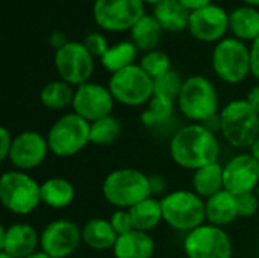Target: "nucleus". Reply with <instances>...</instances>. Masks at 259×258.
I'll use <instances>...</instances> for the list:
<instances>
[{
    "label": "nucleus",
    "instance_id": "f257e3e1",
    "mask_svg": "<svg viewBox=\"0 0 259 258\" xmlns=\"http://www.w3.org/2000/svg\"><path fill=\"white\" fill-rule=\"evenodd\" d=\"M170 157L182 169L197 170L219 163L220 143L217 135L202 123H190L178 129L170 140Z\"/></svg>",
    "mask_w": 259,
    "mask_h": 258
},
{
    "label": "nucleus",
    "instance_id": "f03ea898",
    "mask_svg": "<svg viewBox=\"0 0 259 258\" xmlns=\"http://www.w3.org/2000/svg\"><path fill=\"white\" fill-rule=\"evenodd\" d=\"M102 195L117 210H131L141 201L152 198L150 176L134 167L115 169L105 176Z\"/></svg>",
    "mask_w": 259,
    "mask_h": 258
},
{
    "label": "nucleus",
    "instance_id": "7ed1b4c3",
    "mask_svg": "<svg viewBox=\"0 0 259 258\" xmlns=\"http://www.w3.org/2000/svg\"><path fill=\"white\" fill-rule=\"evenodd\" d=\"M176 103L179 111L193 123H205L220 113L219 91L212 81L203 75H193L184 81Z\"/></svg>",
    "mask_w": 259,
    "mask_h": 258
},
{
    "label": "nucleus",
    "instance_id": "20e7f679",
    "mask_svg": "<svg viewBox=\"0 0 259 258\" xmlns=\"http://www.w3.org/2000/svg\"><path fill=\"white\" fill-rule=\"evenodd\" d=\"M220 134L234 148H250L259 137V114L246 99H234L220 109Z\"/></svg>",
    "mask_w": 259,
    "mask_h": 258
},
{
    "label": "nucleus",
    "instance_id": "39448f33",
    "mask_svg": "<svg viewBox=\"0 0 259 258\" xmlns=\"http://www.w3.org/2000/svg\"><path fill=\"white\" fill-rule=\"evenodd\" d=\"M164 222L181 233H191L206 224L205 199L193 190H175L161 198Z\"/></svg>",
    "mask_w": 259,
    "mask_h": 258
},
{
    "label": "nucleus",
    "instance_id": "423d86ee",
    "mask_svg": "<svg viewBox=\"0 0 259 258\" xmlns=\"http://www.w3.org/2000/svg\"><path fill=\"white\" fill-rule=\"evenodd\" d=\"M91 123L76 113L62 114L56 119L47 132L49 149L55 157L70 158L82 152L90 143Z\"/></svg>",
    "mask_w": 259,
    "mask_h": 258
},
{
    "label": "nucleus",
    "instance_id": "0eeeda50",
    "mask_svg": "<svg viewBox=\"0 0 259 258\" xmlns=\"http://www.w3.org/2000/svg\"><path fill=\"white\" fill-rule=\"evenodd\" d=\"M0 201L12 214L27 216L42 204L41 184L27 172L8 170L0 178Z\"/></svg>",
    "mask_w": 259,
    "mask_h": 258
},
{
    "label": "nucleus",
    "instance_id": "6e6552de",
    "mask_svg": "<svg viewBox=\"0 0 259 258\" xmlns=\"http://www.w3.org/2000/svg\"><path fill=\"white\" fill-rule=\"evenodd\" d=\"M211 65L214 73L226 84H241L249 75L250 67V47L237 38H223L219 41L211 55Z\"/></svg>",
    "mask_w": 259,
    "mask_h": 258
},
{
    "label": "nucleus",
    "instance_id": "1a4fd4ad",
    "mask_svg": "<svg viewBox=\"0 0 259 258\" xmlns=\"http://www.w3.org/2000/svg\"><path fill=\"white\" fill-rule=\"evenodd\" d=\"M108 88L114 100L126 106L147 105L155 94L153 79L140 67V64L112 73L108 81Z\"/></svg>",
    "mask_w": 259,
    "mask_h": 258
},
{
    "label": "nucleus",
    "instance_id": "9d476101",
    "mask_svg": "<svg viewBox=\"0 0 259 258\" xmlns=\"http://www.w3.org/2000/svg\"><path fill=\"white\" fill-rule=\"evenodd\" d=\"M144 15L143 0H96L93 5L96 24L108 32L131 30Z\"/></svg>",
    "mask_w": 259,
    "mask_h": 258
},
{
    "label": "nucleus",
    "instance_id": "9b49d317",
    "mask_svg": "<svg viewBox=\"0 0 259 258\" xmlns=\"http://www.w3.org/2000/svg\"><path fill=\"white\" fill-rule=\"evenodd\" d=\"M184 252L187 258H232L234 246L223 228L206 222L185 236Z\"/></svg>",
    "mask_w": 259,
    "mask_h": 258
},
{
    "label": "nucleus",
    "instance_id": "f8f14e48",
    "mask_svg": "<svg viewBox=\"0 0 259 258\" xmlns=\"http://www.w3.org/2000/svg\"><path fill=\"white\" fill-rule=\"evenodd\" d=\"M53 64L59 78L74 88L90 82L94 71V56L82 41H70L56 50Z\"/></svg>",
    "mask_w": 259,
    "mask_h": 258
},
{
    "label": "nucleus",
    "instance_id": "ddd939ff",
    "mask_svg": "<svg viewBox=\"0 0 259 258\" xmlns=\"http://www.w3.org/2000/svg\"><path fill=\"white\" fill-rule=\"evenodd\" d=\"M82 243V228L70 219H55L39 233V249L52 258L71 257Z\"/></svg>",
    "mask_w": 259,
    "mask_h": 258
},
{
    "label": "nucleus",
    "instance_id": "4468645a",
    "mask_svg": "<svg viewBox=\"0 0 259 258\" xmlns=\"http://www.w3.org/2000/svg\"><path fill=\"white\" fill-rule=\"evenodd\" d=\"M114 97L108 88V85H102L97 82H87L74 90V99L71 103L73 113L93 123L103 117L112 116L114 109Z\"/></svg>",
    "mask_w": 259,
    "mask_h": 258
},
{
    "label": "nucleus",
    "instance_id": "2eb2a0df",
    "mask_svg": "<svg viewBox=\"0 0 259 258\" xmlns=\"http://www.w3.org/2000/svg\"><path fill=\"white\" fill-rule=\"evenodd\" d=\"M47 137L38 131H23L14 135L8 161L15 170L29 172L39 167L49 155Z\"/></svg>",
    "mask_w": 259,
    "mask_h": 258
},
{
    "label": "nucleus",
    "instance_id": "dca6fc26",
    "mask_svg": "<svg viewBox=\"0 0 259 258\" xmlns=\"http://www.w3.org/2000/svg\"><path fill=\"white\" fill-rule=\"evenodd\" d=\"M188 30L199 41L219 43L229 30V12L214 3L193 11L190 15Z\"/></svg>",
    "mask_w": 259,
    "mask_h": 258
},
{
    "label": "nucleus",
    "instance_id": "f3484780",
    "mask_svg": "<svg viewBox=\"0 0 259 258\" xmlns=\"http://www.w3.org/2000/svg\"><path fill=\"white\" fill-rule=\"evenodd\" d=\"M225 190L235 196L253 193L259 187V161L249 152L231 158L223 166Z\"/></svg>",
    "mask_w": 259,
    "mask_h": 258
},
{
    "label": "nucleus",
    "instance_id": "a211bd4d",
    "mask_svg": "<svg viewBox=\"0 0 259 258\" xmlns=\"http://www.w3.org/2000/svg\"><path fill=\"white\" fill-rule=\"evenodd\" d=\"M39 246V233L24 222L0 228V252L14 258H26Z\"/></svg>",
    "mask_w": 259,
    "mask_h": 258
},
{
    "label": "nucleus",
    "instance_id": "6ab92c4d",
    "mask_svg": "<svg viewBox=\"0 0 259 258\" xmlns=\"http://www.w3.org/2000/svg\"><path fill=\"white\" fill-rule=\"evenodd\" d=\"M206 222L215 227H226L234 224L240 217L237 196L228 190H222L205 201Z\"/></svg>",
    "mask_w": 259,
    "mask_h": 258
},
{
    "label": "nucleus",
    "instance_id": "aec40b11",
    "mask_svg": "<svg viewBox=\"0 0 259 258\" xmlns=\"http://www.w3.org/2000/svg\"><path fill=\"white\" fill-rule=\"evenodd\" d=\"M156 251V243L149 233L131 231L118 236L112 254L115 258H152Z\"/></svg>",
    "mask_w": 259,
    "mask_h": 258
},
{
    "label": "nucleus",
    "instance_id": "412c9836",
    "mask_svg": "<svg viewBox=\"0 0 259 258\" xmlns=\"http://www.w3.org/2000/svg\"><path fill=\"white\" fill-rule=\"evenodd\" d=\"M118 234L112 228L109 219L91 217L82 227V242L94 251H108L112 249Z\"/></svg>",
    "mask_w": 259,
    "mask_h": 258
},
{
    "label": "nucleus",
    "instance_id": "4be33fe9",
    "mask_svg": "<svg viewBox=\"0 0 259 258\" xmlns=\"http://www.w3.org/2000/svg\"><path fill=\"white\" fill-rule=\"evenodd\" d=\"M229 30L240 41H255L259 38V11L253 6L241 5L229 12Z\"/></svg>",
    "mask_w": 259,
    "mask_h": 258
},
{
    "label": "nucleus",
    "instance_id": "5701e85b",
    "mask_svg": "<svg viewBox=\"0 0 259 258\" xmlns=\"http://www.w3.org/2000/svg\"><path fill=\"white\" fill-rule=\"evenodd\" d=\"M76 198L74 186L61 176H53L41 182V202L53 210H64Z\"/></svg>",
    "mask_w": 259,
    "mask_h": 258
},
{
    "label": "nucleus",
    "instance_id": "b1692460",
    "mask_svg": "<svg viewBox=\"0 0 259 258\" xmlns=\"http://www.w3.org/2000/svg\"><path fill=\"white\" fill-rule=\"evenodd\" d=\"M191 11L179 0H162L153 6V17L167 32H181L188 29Z\"/></svg>",
    "mask_w": 259,
    "mask_h": 258
},
{
    "label": "nucleus",
    "instance_id": "393cba45",
    "mask_svg": "<svg viewBox=\"0 0 259 258\" xmlns=\"http://www.w3.org/2000/svg\"><path fill=\"white\" fill-rule=\"evenodd\" d=\"M191 187L196 195L205 201L215 193L225 190L223 181V166L220 163H212L193 172Z\"/></svg>",
    "mask_w": 259,
    "mask_h": 258
},
{
    "label": "nucleus",
    "instance_id": "a878e982",
    "mask_svg": "<svg viewBox=\"0 0 259 258\" xmlns=\"http://www.w3.org/2000/svg\"><path fill=\"white\" fill-rule=\"evenodd\" d=\"M131 32V41L138 47L140 52H150L158 49V44L162 38L164 29L158 23V20L153 17V14H146L141 17L137 24L129 30Z\"/></svg>",
    "mask_w": 259,
    "mask_h": 258
},
{
    "label": "nucleus",
    "instance_id": "bb28decb",
    "mask_svg": "<svg viewBox=\"0 0 259 258\" xmlns=\"http://www.w3.org/2000/svg\"><path fill=\"white\" fill-rule=\"evenodd\" d=\"M129 213L132 217L134 230H137V231L149 233V231L155 230L161 222H164L161 199H158L155 196L147 198V199L141 201L140 204L134 205L129 210Z\"/></svg>",
    "mask_w": 259,
    "mask_h": 258
},
{
    "label": "nucleus",
    "instance_id": "cd10ccee",
    "mask_svg": "<svg viewBox=\"0 0 259 258\" xmlns=\"http://www.w3.org/2000/svg\"><path fill=\"white\" fill-rule=\"evenodd\" d=\"M74 87L62 79L47 82L39 93V102L52 111H62L71 106L74 99Z\"/></svg>",
    "mask_w": 259,
    "mask_h": 258
},
{
    "label": "nucleus",
    "instance_id": "c85d7f7f",
    "mask_svg": "<svg viewBox=\"0 0 259 258\" xmlns=\"http://www.w3.org/2000/svg\"><path fill=\"white\" fill-rule=\"evenodd\" d=\"M138 47L129 40V41H118L112 46H109L108 52L100 58L102 67L112 73H117L129 65L135 64V59L138 56Z\"/></svg>",
    "mask_w": 259,
    "mask_h": 258
},
{
    "label": "nucleus",
    "instance_id": "c756f323",
    "mask_svg": "<svg viewBox=\"0 0 259 258\" xmlns=\"http://www.w3.org/2000/svg\"><path fill=\"white\" fill-rule=\"evenodd\" d=\"M176 105L178 103L173 99L153 94L150 102L146 105V109L140 114V120L146 128H155L164 125L171 119Z\"/></svg>",
    "mask_w": 259,
    "mask_h": 258
},
{
    "label": "nucleus",
    "instance_id": "7c9ffc66",
    "mask_svg": "<svg viewBox=\"0 0 259 258\" xmlns=\"http://www.w3.org/2000/svg\"><path fill=\"white\" fill-rule=\"evenodd\" d=\"M121 134V123L117 117L108 116L91 123L90 140L96 146H109Z\"/></svg>",
    "mask_w": 259,
    "mask_h": 258
},
{
    "label": "nucleus",
    "instance_id": "2f4dec72",
    "mask_svg": "<svg viewBox=\"0 0 259 258\" xmlns=\"http://www.w3.org/2000/svg\"><path fill=\"white\" fill-rule=\"evenodd\" d=\"M140 67L155 81L156 78L165 75L167 71L171 70V61H170V56L159 50V49H155V50H150V52H146L141 59H140Z\"/></svg>",
    "mask_w": 259,
    "mask_h": 258
},
{
    "label": "nucleus",
    "instance_id": "473e14b6",
    "mask_svg": "<svg viewBox=\"0 0 259 258\" xmlns=\"http://www.w3.org/2000/svg\"><path fill=\"white\" fill-rule=\"evenodd\" d=\"M184 81L185 79H182V76L176 70L171 68L170 71H167L165 75H162V76H159V78H156L153 81L155 94L178 100V97L181 94V90H182V85H184Z\"/></svg>",
    "mask_w": 259,
    "mask_h": 258
},
{
    "label": "nucleus",
    "instance_id": "72a5a7b5",
    "mask_svg": "<svg viewBox=\"0 0 259 258\" xmlns=\"http://www.w3.org/2000/svg\"><path fill=\"white\" fill-rule=\"evenodd\" d=\"M82 43L85 44V47L88 49V52L94 58H99V59L109 49V43H108L106 36L102 32H90V33H87Z\"/></svg>",
    "mask_w": 259,
    "mask_h": 258
},
{
    "label": "nucleus",
    "instance_id": "f704fd0d",
    "mask_svg": "<svg viewBox=\"0 0 259 258\" xmlns=\"http://www.w3.org/2000/svg\"><path fill=\"white\" fill-rule=\"evenodd\" d=\"M109 222L118 236H123V234L134 231V224H132V217H131L129 210H115L111 214Z\"/></svg>",
    "mask_w": 259,
    "mask_h": 258
},
{
    "label": "nucleus",
    "instance_id": "c9c22d12",
    "mask_svg": "<svg viewBox=\"0 0 259 258\" xmlns=\"http://www.w3.org/2000/svg\"><path fill=\"white\" fill-rule=\"evenodd\" d=\"M238 201V211L240 217H252L256 214L259 208V198L256 193H246L241 196H237Z\"/></svg>",
    "mask_w": 259,
    "mask_h": 258
},
{
    "label": "nucleus",
    "instance_id": "e433bc0d",
    "mask_svg": "<svg viewBox=\"0 0 259 258\" xmlns=\"http://www.w3.org/2000/svg\"><path fill=\"white\" fill-rule=\"evenodd\" d=\"M12 141H14V137L11 135L9 129L6 126H2L0 128V160L2 161H6L9 158Z\"/></svg>",
    "mask_w": 259,
    "mask_h": 258
},
{
    "label": "nucleus",
    "instance_id": "4c0bfd02",
    "mask_svg": "<svg viewBox=\"0 0 259 258\" xmlns=\"http://www.w3.org/2000/svg\"><path fill=\"white\" fill-rule=\"evenodd\" d=\"M250 67L252 76L259 81V38H256L250 46Z\"/></svg>",
    "mask_w": 259,
    "mask_h": 258
},
{
    "label": "nucleus",
    "instance_id": "58836bf2",
    "mask_svg": "<svg viewBox=\"0 0 259 258\" xmlns=\"http://www.w3.org/2000/svg\"><path fill=\"white\" fill-rule=\"evenodd\" d=\"M49 43H50V46H52V47L55 49V52H56V50L62 49L65 44H68L70 40H68V36L65 35V32H62V30H53V32L49 35Z\"/></svg>",
    "mask_w": 259,
    "mask_h": 258
},
{
    "label": "nucleus",
    "instance_id": "ea45409f",
    "mask_svg": "<svg viewBox=\"0 0 259 258\" xmlns=\"http://www.w3.org/2000/svg\"><path fill=\"white\" fill-rule=\"evenodd\" d=\"M150 187H152V196L156 198V195H162L165 192V181L161 175L150 176Z\"/></svg>",
    "mask_w": 259,
    "mask_h": 258
},
{
    "label": "nucleus",
    "instance_id": "a19ab883",
    "mask_svg": "<svg viewBox=\"0 0 259 258\" xmlns=\"http://www.w3.org/2000/svg\"><path fill=\"white\" fill-rule=\"evenodd\" d=\"M246 100L250 103V106L259 114V82L249 90V93L246 96Z\"/></svg>",
    "mask_w": 259,
    "mask_h": 258
},
{
    "label": "nucleus",
    "instance_id": "79ce46f5",
    "mask_svg": "<svg viewBox=\"0 0 259 258\" xmlns=\"http://www.w3.org/2000/svg\"><path fill=\"white\" fill-rule=\"evenodd\" d=\"M179 2H181L187 9H190L191 12L200 9V8H205V6H208V5L212 3V0H179Z\"/></svg>",
    "mask_w": 259,
    "mask_h": 258
},
{
    "label": "nucleus",
    "instance_id": "37998d69",
    "mask_svg": "<svg viewBox=\"0 0 259 258\" xmlns=\"http://www.w3.org/2000/svg\"><path fill=\"white\" fill-rule=\"evenodd\" d=\"M249 154H250L256 161H259V137L255 140V143L249 148Z\"/></svg>",
    "mask_w": 259,
    "mask_h": 258
},
{
    "label": "nucleus",
    "instance_id": "c03bdc74",
    "mask_svg": "<svg viewBox=\"0 0 259 258\" xmlns=\"http://www.w3.org/2000/svg\"><path fill=\"white\" fill-rule=\"evenodd\" d=\"M26 258H52L49 254H46L42 249H38V251H35L33 254H30L29 257H26Z\"/></svg>",
    "mask_w": 259,
    "mask_h": 258
},
{
    "label": "nucleus",
    "instance_id": "a18cd8bd",
    "mask_svg": "<svg viewBox=\"0 0 259 258\" xmlns=\"http://www.w3.org/2000/svg\"><path fill=\"white\" fill-rule=\"evenodd\" d=\"M244 5H249V6H253V8H258L259 0H241Z\"/></svg>",
    "mask_w": 259,
    "mask_h": 258
},
{
    "label": "nucleus",
    "instance_id": "49530a36",
    "mask_svg": "<svg viewBox=\"0 0 259 258\" xmlns=\"http://www.w3.org/2000/svg\"><path fill=\"white\" fill-rule=\"evenodd\" d=\"M161 2H162V0H143V3H144V5L147 3V5H153V6H155V5H158V3H161Z\"/></svg>",
    "mask_w": 259,
    "mask_h": 258
},
{
    "label": "nucleus",
    "instance_id": "de8ad7c7",
    "mask_svg": "<svg viewBox=\"0 0 259 258\" xmlns=\"http://www.w3.org/2000/svg\"><path fill=\"white\" fill-rule=\"evenodd\" d=\"M0 258H14V257H11V255H8V254H3V252H0Z\"/></svg>",
    "mask_w": 259,
    "mask_h": 258
},
{
    "label": "nucleus",
    "instance_id": "09e8293b",
    "mask_svg": "<svg viewBox=\"0 0 259 258\" xmlns=\"http://www.w3.org/2000/svg\"><path fill=\"white\" fill-rule=\"evenodd\" d=\"M255 193H256V196H258V198H259V187H258V189H256V190H255Z\"/></svg>",
    "mask_w": 259,
    "mask_h": 258
}]
</instances>
